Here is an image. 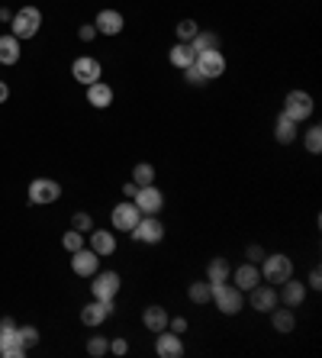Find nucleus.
<instances>
[{
  "instance_id": "1",
  "label": "nucleus",
  "mask_w": 322,
  "mask_h": 358,
  "mask_svg": "<svg viewBox=\"0 0 322 358\" xmlns=\"http://www.w3.org/2000/svg\"><path fill=\"white\" fill-rule=\"evenodd\" d=\"M213 303H216V310L222 313V316H235V313H242V307H245V297H242V291L235 287V284L229 281H220L213 284Z\"/></svg>"
},
{
  "instance_id": "2",
  "label": "nucleus",
  "mask_w": 322,
  "mask_h": 358,
  "mask_svg": "<svg viewBox=\"0 0 322 358\" xmlns=\"http://www.w3.org/2000/svg\"><path fill=\"white\" fill-rule=\"evenodd\" d=\"M261 278H265L267 284H284L287 278H294V258L284 252H277V255H265L261 258Z\"/></svg>"
},
{
  "instance_id": "3",
  "label": "nucleus",
  "mask_w": 322,
  "mask_h": 358,
  "mask_svg": "<svg viewBox=\"0 0 322 358\" xmlns=\"http://www.w3.org/2000/svg\"><path fill=\"white\" fill-rule=\"evenodd\" d=\"M39 26H42V13H39L36 7H19L17 13H13V19H10V33H13L19 42L36 36Z\"/></svg>"
},
{
  "instance_id": "4",
  "label": "nucleus",
  "mask_w": 322,
  "mask_h": 358,
  "mask_svg": "<svg viewBox=\"0 0 322 358\" xmlns=\"http://www.w3.org/2000/svg\"><path fill=\"white\" fill-rule=\"evenodd\" d=\"M280 114L294 123L310 120V116H313V97L306 94V91H290V94L284 97V110H280Z\"/></svg>"
},
{
  "instance_id": "5",
  "label": "nucleus",
  "mask_w": 322,
  "mask_h": 358,
  "mask_svg": "<svg viewBox=\"0 0 322 358\" xmlns=\"http://www.w3.org/2000/svg\"><path fill=\"white\" fill-rule=\"evenodd\" d=\"M62 197V184L52 178H36L29 181V204H36V207H48V204H55Z\"/></svg>"
},
{
  "instance_id": "6",
  "label": "nucleus",
  "mask_w": 322,
  "mask_h": 358,
  "mask_svg": "<svg viewBox=\"0 0 322 358\" xmlns=\"http://www.w3.org/2000/svg\"><path fill=\"white\" fill-rule=\"evenodd\" d=\"M132 204L138 207V213H142V217H158V213H161V207H165V194H161L155 184H145V188L136 190Z\"/></svg>"
},
{
  "instance_id": "7",
  "label": "nucleus",
  "mask_w": 322,
  "mask_h": 358,
  "mask_svg": "<svg viewBox=\"0 0 322 358\" xmlns=\"http://www.w3.org/2000/svg\"><path fill=\"white\" fill-rule=\"evenodd\" d=\"M123 287V278L116 271H97L93 274V301H116V294H120Z\"/></svg>"
},
{
  "instance_id": "8",
  "label": "nucleus",
  "mask_w": 322,
  "mask_h": 358,
  "mask_svg": "<svg viewBox=\"0 0 322 358\" xmlns=\"http://www.w3.org/2000/svg\"><path fill=\"white\" fill-rule=\"evenodd\" d=\"M193 65L200 68V75L206 78V81H213V78H220L222 71H226V55H222L220 48H206V52H197Z\"/></svg>"
},
{
  "instance_id": "9",
  "label": "nucleus",
  "mask_w": 322,
  "mask_h": 358,
  "mask_svg": "<svg viewBox=\"0 0 322 358\" xmlns=\"http://www.w3.org/2000/svg\"><path fill=\"white\" fill-rule=\"evenodd\" d=\"M132 239L136 242H145V245H158L165 239V226L158 217H138V223L132 226Z\"/></svg>"
},
{
  "instance_id": "10",
  "label": "nucleus",
  "mask_w": 322,
  "mask_h": 358,
  "mask_svg": "<svg viewBox=\"0 0 322 358\" xmlns=\"http://www.w3.org/2000/svg\"><path fill=\"white\" fill-rule=\"evenodd\" d=\"M71 75H74V81H81V84L87 87V84H93V81H100L103 65L91 55H78L74 58V65H71Z\"/></svg>"
},
{
  "instance_id": "11",
  "label": "nucleus",
  "mask_w": 322,
  "mask_h": 358,
  "mask_svg": "<svg viewBox=\"0 0 322 358\" xmlns=\"http://www.w3.org/2000/svg\"><path fill=\"white\" fill-rule=\"evenodd\" d=\"M138 207L132 204V200H123V204H116L113 207V213H110V223H113V229H120V233H132V226L138 223Z\"/></svg>"
},
{
  "instance_id": "12",
  "label": "nucleus",
  "mask_w": 322,
  "mask_h": 358,
  "mask_svg": "<svg viewBox=\"0 0 322 358\" xmlns=\"http://www.w3.org/2000/svg\"><path fill=\"white\" fill-rule=\"evenodd\" d=\"M93 26H97V33H100V36H120L123 26H126V17H123L120 10L107 7V10H100V13H97Z\"/></svg>"
},
{
  "instance_id": "13",
  "label": "nucleus",
  "mask_w": 322,
  "mask_h": 358,
  "mask_svg": "<svg viewBox=\"0 0 322 358\" xmlns=\"http://www.w3.org/2000/svg\"><path fill=\"white\" fill-rule=\"evenodd\" d=\"M97 265H100V255L93 252V249H78L71 252V271L78 278H93L97 274Z\"/></svg>"
},
{
  "instance_id": "14",
  "label": "nucleus",
  "mask_w": 322,
  "mask_h": 358,
  "mask_svg": "<svg viewBox=\"0 0 322 358\" xmlns=\"http://www.w3.org/2000/svg\"><path fill=\"white\" fill-rule=\"evenodd\" d=\"M0 355L3 358H23L26 355V346L19 339L17 326H0Z\"/></svg>"
},
{
  "instance_id": "15",
  "label": "nucleus",
  "mask_w": 322,
  "mask_h": 358,
  "mask_svg": "<svg viewBox=\"0 0 322 358\" xmlns=\"http://www.w3.org/2000/svg\"><path fill=\"white\" fill-rule=\"evenodd\" d=\"M155 336H158V342H155L158 358H181V355H184V342H181L177 332L161 330V332H155Z\"/></svg>"
},
{
  "instance_id": "16",
  "label": "nucleus",
  "mask_w": 322,
  "mask_h": 358,
  "mask_svg": "<svg viewBox=\"0 0 322 358\" xmlns=\"http://www.w3.org/2000/svg\"><path fill=\"white\" fill-rule=\"evenodd\" d=\"M249 294H251V310H258V313H271V310L277 307V291L271 287V284H261V281H258Z\"/></svg>"
},
{
  "instance_id": "17",
  "label": "nucleus",
  "mask_w": 322,
  "mask_h": 358,
  "mask_svg": "<svg viewBox=\"0 0 322 358\" xmlns=\"http://www.w3.org/2000/svg\"><path fill=\"white\" fill-rule=\"evenodd\" d=\"M113 310H116L113 301H91L81 310V323L84 326H100V323H107V316H110Z\"/></svg>"
},
{
  "instance_id": "18",
  "label": "nucleus",
  "mask_w": 322,
  "mask_h": 358,
  "mask_svg": "<svg viewBox=\"0 0 322 358\" xmlns=\"http://www.w3.org/2000/svg\"><path fill=\"white\" fill-rule=\"evenodd\" d=\"M306 291H310V287H306L303 281H294V278H287L284 287H280V297H277V301L284 303V307H290V310H296V307H303Z\"/></svg>"
},
{
  "instance_id": "19",
  "label": "nucleus",
  "mask_w": 322,
  "mask_h": 358,
  "mask_svg": "<svg viewBox=\"0 0 322 358\" xmlns=\"http://www.w3.org/2000/svg\"><path fill=\"white\" fill-rule=\"evenodd\" d=\"M258 281H261V271H258V265H251V262L239 265V268L232 271V284H235L242 294H249Z\"/></svg>"
},
{
  "instance_id": "20",
  "label": "nucleus",
  "mask_w": 322,
  "mask_h": 358,
  "mask_svg": "<svg viewBox=\"0 0 322 358\" xmlns=\"http://www.w3.org/2000/svg\"><path fill=\"white\" fill-rule=\"evenodd\" d=\"M142 326H145L148 332L168 330V310L165 307H158V303H148L145 310H142Z\"/></svg>"
},
{
  "instance_id": "21",
  "label": "nucleus",
  "mask_w": 322,
  "mask_h": 358,
  "mask_svg": "<svg viewBox=\"0 0 322 358\" xmlns=\"http://www.w3.org/2000/svg\"><path fill=\"white\" fill-rule=\"evenodd\" d=\"M91 249L100 255V258H107V255L116 252V236H113L110 229H97V226H93L91 229Z\"/></svg>"
},
{
  "instance_id": "22",
  "label": "nucleus",
  "mask_w": 322,
  "mask_h": 358,
  "mask_svg": "<svg viewBox=\"0 0 322 358\" xmlns=\"http://www.w3.org/2000/svg\"><path fill=\"white\" fill-rule=\"evenodd\" d=\"M87 104L97 107V110H107V107L113 104V87L103 84V81H93V84H87Z\"/></svg>"
},
{
  "instance_id": "23",
  "label": "nucleus",
  "mask_w": 322,
  "mask_h": 358,
  "mask_svg": "<svg viewBox=\"0 0 322 358\" xmlns=\"http://www.w3.org/2000/svg\"><path fill=\"white\" fill-rule=\"evenodd\" d=\"M300 123H294V120H287L284 114H277V120H274V139L280 142V145H290V142H296V136H300V129H296Z\"/></svg>"
},
{
  "instance_id": "24",
  "label": "nucleus",
  "mask_w": 322,
  "mask_h": 358,
  "mask_svg": "<svg viewBox=\"0 0 322 358\" xmlns=\"http://www.w3.org/2000/svg\"><path fill=\"white\" fill-rule=\"evenodd\" d=\"M193 58H197V52L190 48V42H175L171 52H168V62L175 68H181V71H184L187 65H193Z\"/></svg>"
},
{
  "instance_id": "25",
  "label": "nucleus",
  "mask_w": 322,
  "mask_h": 358,
  "mask_svg": "<svg viewBox=\"0 0 322 358\" xmlns=\"http://www.w3.org/2000/svg\"><path fill=\"white\" fill-rule=\"evenodd\" d=\"M19 39L10 33V36H0V65H17L19 62Z\"/></svg>"
},
{
  "instance_id": "26",
  "label": "nucleus",
  "mask_w": 322,
  "mask_h": 358,
  "mask_svg": "<svg viewBox=\"0 0 322 358\" xmlns=\"http://www.w3.org/2000/svg\"><path fill=\"white\" fill-rule=\"evenodd\" d=\"M271 326H274L277 332H294V326H296V316H294V310L290 307H280V310H271Z\"/></svg>"
},
{
  "instance_id": "27",
  "label": "nucleus",
  "mask_w": 322,
  "mask_h": 358,
  "mask_svg": "<svg viewBox=\"0 0 322 358\" xmlns=\"http://www.w3.org/2000/svg\"><path fill=\"white\" fill-rule=\"evenodd\" d=\"M229 278H232V265L226 262V258H213V262L206 265V281L210 284L229 281Z\"/></svg>"
},
{
  "instance_id": "28",
  "label": "nucleus",
  "mask_w": 322,
  "mask_h": 358,
  "mask_svg": "<svg viewBox=\"0 0 322 358\" xmlns=\"http://www.w3.org/2000/svg\"><path fill=\"white\" fill-rule=\"evenodd\" d=\"M187 297H190V303H210V297H213V284L210 281H193L190 287H187Z\"/></svg>"
},
{
  "instance_id": "29",
  "label": "nucleus",
  "mask_w": 322,
  "mask_h": 358,
  "mask_svg": "<svg viewBox=\"0 0 322 358\" xmlns=\"http://www.w3.org/2000/svg\"><path fill=\"white\" fill-rule=\"evenodd\" d=\"M190 48L193 52H206V48H220V36L216 33H206V29H200L197 36L190 39Z\"/></svg>"
},
{
  "instance_id": "30",
  "label": "nucleus",
  "mask_w": 322,
  "mask_h": 358,
  "mask_svg": "<svg viewBox=\"0 0 322 358\" xmlns=\"http://www.w3.org/2000/svg\"><path fill=\"white\" fill-rule=\"evenodd\" d=\"M132 181H136L138 188H145V184H152V181H155V168H152L148 161H138L136 168H132Z\"/></svg>"
},
{
  "instance_id": "31",
  "label": "nucleus",
  "mask_w": 322,
  "mask_h": 358,
  "mask_svg": "<svg viewBox=\"0 0 322 358\" xmlns=\"http://www.w3.org/2000/svg\"><path fill=\"white\" fill-rule=\"evenodd\" d=\"M303 145H306L310 155H319V152H322V126H310V129H306Z\"/></svg>"
},
{
  "instance_id": "32",
  "label": "nucleus",
  "mask_w": 322,
  "mask_h": 358,
  "mask_svg": "<svg viewBox=\"0 0 322 358\" xmlns=\"http://www.w3.org/2000/svg\"><path fill=\"white\" fill-rule=\"evenodd\" d=\"M177 42H190L193 36H197V33H200V26H197V19H181V23H177Z\"/></svg>"
},
{
  "instance_id": "33",
  "label": "nucleus",
  "mask_w": 322,
  "mask_h": 358,
  "mask_svg": "<svg viewBox=\"0 0 322 358\" xmlns=\"http://www.w3.org/2000/svg\"><path fill=\"white\" fill-rule=\"evenodd\" d=\"M62 245H64V249H68V252H78V249H84V236H81V233H78V229H68V233H64V236H62Z\"/></svg>"
},
{
  "instance_id": "34",
  "label": "nucleus",
  "mask_w": 322,
  "mask_h": 358,
  "mask_svg": "<svg viewBox=\"0 0 322 358\" xmlns=\"http://www.w3.org/2000/svg\"><path fill=\"white\" fill-rule=\"evenodd\" d=\"M107 352H110V342L103 339V336H93V339L87 342V355L100 358V355H107Z\"/></svg>"
},
{
  "instance_id": "35",
  "label": "nucleus",
  "mask_w": 322,
  "mask_h": 358,
  "mask_svg": "<svg viewBox=\"0 0 322 358\" xmlns=\"http://www.w3.org/2000/svg\"><path fill=\"white\" fill-rule=\"evenodd\" d=\"M17 332H19V339H23L26 349H33V346L39 342V330H36V326H17Z\"/></svg>"
},
{
  "instance_id": "36",
  "label": "nucleus",
  "mask_w": 322,
  "mask_h": 358,
  "mask_svg": "<svg viewBox=\"0 0 322 358\" xmlns=\"http://www.w3.org/2000/svg\"><path fill=\"white\" fill-rule=\"evenodd\" d=\"M74 229H78V233H91L93 229L91 213H74Z\"/></svg>"
},
{
  "instance_id": "37",
  "label": "nucleus",
  "mask_w": 322,
  "mask_h": 358,
  "mask_svg": "<svg viewBox=\"0 0 322 358\" xmlns=\"http://www.w3.org/2000/svg\"><path fill=\"white\" fill-rule=\"evenodd\" d=\"M184 78H187V84H206V78L200 75V68H197V65H187L184 68Z\"/></svg>"
},
{
  "instance_id": "38",
  "label": "nucleus",
  "mask_w": 322,
  "mask_h": 358,
  "mask_svg": "<svg viewBox=\"0 0 322 358\" xmlns=\"http://www.w3.org/2000/svg\"><path fill=\"white\" fill-rule=\"evenodd\" d=\"M187 326H190V323H187L184 316H175V320L168 316V330H171V332H177V336H184V332H187Z\"/></svg>"
},
{
  "instance_id": "39",
  "label": "nucleus",
  "mask_w": 322,
  "mask_h": 358,
  "mask_svg": "<svg viewBox=\"0 0 322 358\" xmlns=\"http://www.w3.org/2000/svg\"><path fill=\"white\" fill-rule=\"evenodd\" d=\"M245 258H249L251 265H261V258H265V249H261V245H249V249H245Z\"/></svg>"
},
{
  "instance_id": "40",
  "label": "nucleus",
  "mask_w": 322,
  "mask_h": 358,
  "mask_svg": "<svg viewBox=\"0 0 322 358\" xmlns=\"http://www.w3.org/2000/svg\"><path fill=\"white\" fill-rule=\"evenodd\" d=\"M93 36H97V26H93V23H84V26L78 29V39H81V42H91Z\"/></svg>"
},
{
  "instance_id": "41",
  "label": "nucleus",
  "mask_w": 322,
  "mask_h": 358,
  "mask_svg": "<svg viewBox=\"0 0 322 358\" xmlns=\"http://www.w3.org/2000/svg\"><path fill=\"white\" fill-rule=\"evenodd\" d=\"M306 287H313V291H322V271H319V268H313V271H310V284H306Z\"/></svg>"
},
{
  "instance_id": "42",
  "label": "nucleus",
  "mask_w": 322,
  "mask_h": 358,
  "mask_svg": "<svg viewBox=\"0 0 322 358\" xmlns=\"http://www.w3.org/2000/svg\"><path fill=\"white\" fill-rule=\"evenodd\" d=\"M110 352H113V355H126V352H129V342H126V339H113V342H110Z\"/></svg>"
},
{
  "instance_id": "43",
  "label": "nucleus",
  "mask_w": 322,
  "mask_h": 358,
  "mask_svg": "<svg viewBox=\"0 0 322 358\" xmlns=\"http://www.w3.org/2000/svg\"><path fill=\"white\" fill-rule=\"evenodd\" d=\"M136 190H138V184H136V181H126V184H123V197H126V200H132V197H136Z\"/></svg>"
},
{
  "instance_id": "44",
  "label": "nucleus",
  "mask_w": 322,
  "mask_h": 358,
  "mask_svg": "<svg viewBox=\"0 0 322 358\" xmlns=\"http://www.w3.org/2000/svg\"><path fill=\"white\" fill-rule=\"evenodd\" d=\"M7 97H10V87L0 81V104H7Z\"/></svg>"
},
{
  "instance_id": "45",
  "label": "nucleus",
  "mask_w": 322,
  "mask_h": 358,
  "mask_svg": "<svg viewBox=\"0 0 322 358\" xmlns=\"http://www.w3.org/2000/svg\"><path fill=\"white\" fill-rule=\"evenodd\" d=\"M10 19H13V13L7 7H0V23H10Z\"/></svg>"
}]
</instances>
